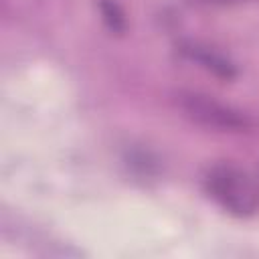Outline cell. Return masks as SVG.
Instances as JSON below:
<instances>
[{"label": "cell", "instance_id": "obj_1", "mask_svg": "<svg viewBox=\"0 0 259 259\" xmlns=\"http://www.w3.org/2000/svg\"><path fill=\"white\" fill-rule=\"evenodd\" d=\"M202 186L223 210L235 217H251L259 210V182L237 164H212L202 178Z\"/></svg>", "mask_w": 259, "mask_h": 259}, {"label": "cell", "instance_id": "obj_2", "mask_svg": "<svg viewBox=\"0 0 259 259\" xmlns=\"http://www.w3.org/2000/svg\"><path fill=\"white\" fill-rule=\"evenodd\" d=\"M176 105L184 117L212 132L241 134L253 127V121L249 115L198 91H178Z\"/></svg>", "mask_w": 259, "mask_h": 259}, {"label": "cell", "instance_id": "obj_3", "mask_svg": "<svg viewBox=\"0 0 259 259\" xmlns=\"http://www.w3.org/2000/svg\"><path fill=\"white\" fill-rule=\"evenodd\" d=\"M182 51H184V55H186L190 61L198 63L200 67H204V69L210 71V73H214V75H219V77H223V79L235 77V67H233V63H231L229 59H225L223 55L214 53L212 49L200 47V45H196V42H188V45L182 47Z\"/></svg>", "mask_w": 259, "mask_h": 259}, {"label": "cell", "instance_id": "obj_4", "mask_svg": "<svg viewBox=\"0 0 259 259\" xmlns=\"http://www.w3.org/2000/svg\"><path fill=\"white\" fill-rule=\"evenodd\" d=\"M101 14H103L105 24H107L113 32H121V30H123L125 20H123V14H121V10L117 8L115 2H111V0H101Z\"/></svg>", "mask_w": 259, "mask_h": 259}]
</instances>
